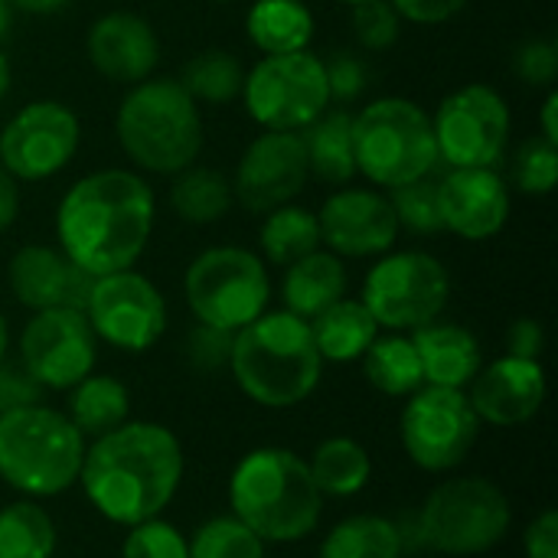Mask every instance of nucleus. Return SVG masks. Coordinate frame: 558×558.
I'll return each mask as SVG.
<instances>
[{"instance_id": "obj_1", "label": "nucleus", "mask_w": 558, "mask_h": 558, "mask_svg": "<svg viewBox=\"0 0 558 558\" xmlns=\"http://www.w3.org/2000/svg\"><path fill=\"white\" fill-rule=\"evenodd\" d=\"M157 219L150 183L121 167L75 180L56 209V239L69 262L92 278L134 268Z\"/></svg>"}, {"instance_id": "obj_2", "label": "nucleus", "mask_w": 558, "mask_h": 558, "mask_svg": "<svg viewBox=\"0 0 558 558\" xmlns=\"http://www.w3.org/2000/svg\"><path fill=\"white\" fill-rule=\"evenodd\" d=\"M183 481V448L167 425L124 422L85 448L78 484L88 504L114 526L160 517Z\"/></svg>"}, {"instance_id": "obj_3", "label": "nucleus", "mask_w": 558, "mask_h": 558, "mask_svg": "<svg viewBox=\"0 0 558 558\" xmlns=\"http://www.w3.org/2000/svg\"><path fill=\"white\" fill-rule=\"evenodd\" d=\"M229 507L265 546H284L320 526L324 494L304 458L288 448H255L229 477Z\"/></svg>"}, {"instance_id": "obj_4", "label": "nucleus", "mask_w": 558, "mask_h": 558, "mask_svg": "<svg viewBox=\"0 0 558 558\" xmlns=\"http://www.w3.org/2000/svg\"><path fill=\"white\" fill-rule=\"evenodd\" d=\"M229 373L255 405L291 409L314 396L324 376V360L307 320L288 311H265L235 330Z\"/></svg>"}, {"instance_id": "obj_5", "label": "nucleus", "mask_w": 558, "mask_h": 558, "mask_svg": "<svg viewBox=\"0 0 558 558\" xmlns=\"http://www.w3.org/2000/svg\"><path fill=\"white\" fill-rule=\"evenodd\" d=\"M114 134L134 167L173 177L203 150V114L177 78H144L118 105Z\"/></svg>"}, {"instance_id": "obj_6", "label": "nucleus", "mask_w": 558, "mask_h": 558, "mask_svg": "<svg viewBox=\"0 0 558 558\" xmlns=\"http://www.w3.org/2000/svg\"><path fill=\"white\" fill-rule=\"evenodd\" d=\"M88 441L49 405H26L0 415V481L29 500L65 494L78 484Z\"/></svg>"}, {"instance_id": "obj_7", "label": "nucleus", "mask_w": 558, "mask_h": 558, "mask_svg": "<svg viewBox=\"0 0 558 558\" xmlns=\"http://www.w3.org/2000/svg\"><path fill=\"white\" fill-rule=\"evenodd\" d=\"M353 160L356 177H366L376 190L432 177L438 167L432 114L399 95L369 101L353 114Z\"/></svg>"}, {"instance_id": "obj_8", "label": "nucleus", "mask_w": 558, "mask_h": 558, "mask_svg": "<svg viewBox=\"0 0 558 558\" xmlns=\"http://www.w3.org/2000/svg\"><path fill=\"white\" fill-rule=\"evenodd\" d=\"M183 294L196 324L235 333L268 311V265L248 248L213 245L190 262L183 275Z\"/></svg>"}, {"instance_id": "obj_9", "label": "nucleus", "mask_w": 558, "mask_h": 558, "mask_svg": "<svg viewBox=\"0 0 558 558\" xmlns=\"http://www.w3.org/2000/svg\"><path fill=\"white\" fill-rule=\"evenodd\" d=\"M513 507L487 477H451L418 510V536L445 556L490 553L510 530Z\"/></svg>"}, {"instance_id": "obj_10", "label": "nucleus", "mask_w": 558, "mask_h": 558, "mask_svg": "<svg viewBox=\"0 0 558 558\" xmlns=\"http://www.w3.org/2000/svg\"><path fill=\"white\" fill-rule=\"evenodd\" d=\"M245 111L265 131H304L330 108L324 59L311 49L262 56L242 82Z\"/></svg>"}, {"instance_id": "obj_11", "label": "nucleus", "mask_w": 558, "mask_h": 558, "mask_svg": "<svg viewBox=\"0 0 558 558\" xmlns=\"http://www.w3.org/2000/svg\"><path fill=\"white\" fill-rule=\"evenodd\" d=\"M451 298L448 268L428 252H386L366 271L363 304L392 333L418 330L441 317Z\"/></svg>"}, {"instance_id": "obj_12", "label": "nucleus", "mask_w": 558, "mask_h": 558, "mask_svg": "<svg viewBox=\"0 0 558 558\" xmlns=\"http://www.w3.org/2000/svg\"><path fill=\"white\" fill-rule=\"evenodd\" d=\"M399 435L415 468L428 474H448L474 451L481 438V418L464 389L422 386L402 409Z\"/></svg>"}, {"instance_id": "obj_13", "label": "nucleus", "mask_w": 558, "mask_h": 558, "mask_svg": "<svg viewBox=\"0 0 558 558\" xmlns=\"http://www.w3.org/2000/svg\"><path fill=\"white\" fill-rule=\"evenodd\" d=\"M438 160L451 167H497L510 144V108L490 85H461L432 114Z\"/></svg>"}, {"instance_id": "obj_14", "label": "nucleus", "mask_w": 558, "mask_h": 558, "mask_svg": "<svg viewBox=\"0 0 558 558\" xmlns=\"http://www.w3.org/2000/svg\"><path fill=\"white\" fill-rule=\"evenodd\" d=\"M82 144L78 114L52 98L23 105L0 131V163L16 183H43L62 173Z\"/></svg>"}, {"instance_id": "obj_15", "label": "nucleus", "mask_w": 558, "mask_h": 558, "mask_svg": "<svg viewBox=\"0 0 558 558\" xmlns=\"http://www.w3.org/2000/svg\"><path fill=\"white\" fill-rule=\"evenodd\" d=\"M85 317L98 340L124 353H144L167 330V301L150 278L124 268L92 281Z\"/></svg>"}, {"instance_id": "obj_16", "label": "nucleus", "mask_w": 558, "mask_h": 558, "mask_svg": "<svg viewBox=\"0 0 558 558\" xmlns=\"http://www.w3.org/2000/svg\"><path fill=\"white\" fill-rule=\"evenodd\" d=\"M98 360V337L75 307L36 311L20 333V366L52 392L78 386Z\"/></svg>"}, {"instance_id": "obj_17", "label": "nucleus", "mask_w": 558, "mask_h": 558, "mask_svg": "<svg viewBox=\"0 0 558 558\" xmlns=\"http://www.w3.org/2000/svg\"><path fill=\"white\" fill-rule=\"evenodd\" d=\"M307 150L301 131H262L239 157L232 196L248 213H271L288 206L307 186Z\"/></svg>"}, {"instance_id": "obj_18", "label": "nucleus", "mask_w": 558, "mask_h": 558, "mask_svg": "<svg viewBox=\"0 0 558 558\" xmlns=\"http://www.w3.org/2000/svg\"><path fill=\"white\" fill-rule=\"evenodd\" d=\"M317 226L320 245L340 258H379L392 252L399 239V219L389 193L376 186H337L324 199Z\"/></svg>"}, {"instance_id": "obj_19", "label": "nucleus", "mask_w": 558, "mask_h": 558, "mask_svg": "<svg viewBox=\"0 0 558 558\" xmlns=\"http://www.w3.org/2000/svg\"><path fill=\"white\" fill-rule=\"evenodd\" d=\"M438 209L445 232L487 242L510 219V186L494 167H451L438 180Z\"/></svg>"}, {"instance_id": "obj_20", "label": "nucleus", "mask_w": 558, "mask_h": 558, "mask_svg": "<svg viewBox=\"0 0 558 558\" xmlns=\"http://www.w3.org/2000/svg\"><path fill=\"white\" fill-rule=\"evenodd\" d=\"M468 389V402L481 422L517 428L539 415L546 402V369L539 360H520L507 353L490 366H481Z\"/></svg>"}, {"instance_id": "obj_21", "label": "nucleus", "mask_w": 558, "mask_h": 558, "mask_svg": "<svg viewBox=\"0 0 558 558\" xmlns=\"http://www.w3.org/2000/svg\"><path fill=\"white\" fill-rule=\"evenodd\" d=\"M85 52L101 78L114 85H137L157 69L160 39L144 16L131 10H111L88 26Z\"/></svg>"}, {"instance_id": "obj_22", "label": "nucleus", "mask_w": 558, "mask_h": 558, "mask_svg": "<svg viewBox=\"0 0 558 558\" xmlns=\"http://www.w3.org/2000/svg\"><path fill=\"white\" fill-rule=\"evenodd\" d=\"M92 281L95 278L88 271H82L75 262L65 258L62 248L52 245H23L7 265V284L13 298L33 314L52 307L85 311Z\"/></svg>"}, {"instance_id": "obj_23", "label": "nucleus", "mask_w": 558, "mask_h": 558, "mask_svg": "<svg viewBox=\"0 0 558 558\" xmlns=\"http://www.w3.org/2000/svg\"><path fill=\"white\" fill-rule=\"evenodd\" d=\"M412 343L422 363L425 386H445V389H468L471 379L484 366V353L477 337L461 324H425L412 330Z\"/></svg>"}, {"instance_id": "obj_24", "label": "nucleus", "mask_w": 558, "mask_h": 558, "mask_svg": "<svg viewBox=\"0 0 558 558\" xmlns=\"http://www.w3.org/2000/svg\"><path fill=\"white\" fill-rule=\"evenodd\" d=\"M284 311L311 320L340 298H347V265L340 255L330 248H314L311 255L291 262L284 268V284H281Z\"/></svg>"}, {"instance_id": "obj_25", "label": "nucleus", "mask_w": 558, "mask_h": 558, "mask_svg": "<svg viewBox=\"0 0 558 558\" xmlns=\"http://www.w3.org/2000/svg\"><path fill=\"white\" fill-rule=\"evenodd\" d=\"M307 324L324 363H356L379 337V324L373 320L366 304L353 298H340Z\"/></svg>"}, {"instance_id": "obj_26", "label": "nucleus", "mask_w": 558, "mask_h": 558, "mask_svg": "<svg viewBox=\"0 0 558 558\" xmlns=\"http://www.w3.org/2000/svg\"><path fill=\"white\" fill-rule=\"evenodd\" d=\"M304 150H307V170L311 177L347 186L356 177L353 160V114L347 108H327L317 121H311L304 131Z\"/></svg>"}, {"instance_id": "obj_27", "label": "nucleus", "mask_w": 558, "mask_h": 558, "mask_svg": "<svg viewBox=\"0 0 558 558\" xmlns=\"http://www.w3.org/2000/svg\"><path fill=\"white\" fill-rule=\"evenodd\" d=\"M245 33L262 56L301 52L314 39V13L304 0H255L245 13Z\"/></svg>"}, {"instance_id": "obj_28", "label": "nucleus", "mask_w": 558, "mask_h": 558, "mask_svg": "<svg viewBox=\"0 0 558 558\" xmlns=\"http://www.w3.org/2000/svg\"><path fill=\"white\" fill-rule=\"evenodd\" d=\"M69 422L78 428L85 441H95L114 428H121L131 415V396L128 386L114 376H95L88 373L78 386L69 389Z\"/></svg>"}, {"instance_id": "obj_29", "label": "nucleus", "mask_w": 558, "mask_h": 558, "mask_svg": "<svg viewBox=\"0 0 558 558\" xmlns=\"http://www.w3.org/2000/svg\"><path fill=\"white\" fill-rule=\"evenodd\" d=\"M307 468L324 497H356L360 490H366V484L373 477L369 451L347 435L320 441L314 448Z\"/></svg>"}, {"instance_id": "obj_30", "label": "nucleus", "mask_w": 558, "mask_h": 558, "mask_svg": "<svg viewBox=\"0 0 558 558\" xmlns=\"http://www.w3.org/2000/svg\"><path fill=\"white\" fill-rule=\"evenodd\" d=\"M232 180L213 167L190 163L186 170L173 173L170 183V209L190 222V226H209L219 222L232 209Z\"/></svg>"}, {"instance_id": "obj_31", "label": "nucleus", "mask_w": 558, "mask_h": 558, "mask_svg": "<svg viewBox=\"0 0 558 558\" xmlns=\"http://www.w3.org/2000/svg\"><path fill=\"white\" fill-rule=\"evenodd\" d=\"M405 556V533L389 517L360 513L337 523L324 546L320 558H402Z\"/></svg>"}, {"instance_id": "obj_32", "label": "nucleus", "mask_w": 558, "mask_h": 558, "mask_svg": "<svg viewBox=\"0 0 558 558\" xmlns=\"http://www.w3.org/2000/svg\"><path fill=\"white\" fill-rule=\"evenodd\" d=\"M360 363H363V373H366L369 386L379 389L383 396L405 399V396H412V392H418L425 386L422 363H418L412 337H402V333L376 337Z\"/></svg>"}, {"instance_id": "obj_33", "label": "nucleus", "mask_w": 558, "mask_h": 558, "mask_svg": "<svg viewBox=\"0 0 558 558\" xmlns=\"http://www.w3.org/2000/svg\"><path fill=\"white\" fill-rule=\"evenodd\" d=\"M258 245H262V262L265 265H278L288 268L291 262L311 255L314 248H320V226H317V213L288 203L278 206L271 213H265L262 232H258Z\"/></svg>"}, {"instance_id": "obj_34", "label": "nucleus", "mask_w": 558, "mask_h": 558, "mask_svg": "<svg viewBox=\"0 0 558 558\" xmlns=\"http://www.w3.org/2000/svg\"><path fill=\"white\" fill-rule=\"evenodd\" d=\"M56 546V523L36 500L0 507V558H52Z\"/></svg>"}, {"instance_id": "obj_35", "label": "nucleus", "mask_w": 558, "mask_h": 558, "mask_svg": "<svg viewBox=\"0 0 558 558\" xmlns=\"http://www.w3.org/2000/svg\"><path fill=\"white\" fill-rule=\"evenodd\" d=\"M186 95L199 105H229L242 95V82H245V69L242 62L229 52V49H203L199 56H193L180 78H177Z\"/></svg>"}, {"instance_id": "obj_36", "label": "nucleus", "mask_w": 558, "mask_h": 558, "mask_svg": "<svg viewBox=\"0 0 558 558\" xmlns=\"http://www.w3.org/2000/svg\"><path fill=\"white\" fill-rule=\"evenodd\" d=\"M190 558H265V543L242 520L216 517L193 533Z\"/></svg>"}, {"instance_id": "obj_37", "label": "nucleus", "mask_w": 558, "mask_h": 558, "mask_svg": "<svg viewBox=\"0 0 558 558\" xmlns=\"http://www.w3.org/2000/svg\"><path fill=\"white\" fill-rule=\"evenodd\" d=\"M392 213L399 219V229H409L415 235H441L445 222H441V209H438V180L422 177L412 180L405 186L386 190Z\"/></svg>"}, {"instance_id": "obj_38", "label": "nucleus", "mask_w": 558, "mask_h": 558, "mask_svg": "<svg viewBox=\"0 0 558 558\" xmlns=\"http://www.w3.org/2000/svg\"><path fill=\"white\" fill-rule=\"evenodd\" d=\"M510 177L523 193H533V196L553 193L558 183V144H549L546 137H530L517 150Z\"/></svg>"}, {"instance_id": "obj_39", "label": "nucleus", "mask_w": 558, "mask_h": 558, "mask_svg": "<svg viewBox=\"0 0 558 558\" xmlns=\"http://www.w3.org/2000/svg\"><path fill=\"white\" fill-rule=\"evenodd\" d=\"M121 558H190V539L173 523L154 517L128 530Z\"/></svg>"}, {"instance_id": "obj_40", "label": "nucleus", "mask_w": 558, "mask_h": 558, "mask_svg": "<svg viewBox=\"0 0 558 558\" xmlns=\"http://www.w3.org/2000/svg\"><path fill=\"white\" fill-rule=\"evenodd\" d=\"M350 10H353V33L360 39V46H366L373 52L396 46L402 16L396 13V7L389 0H369V3L350 7Z\"/></svg>"}, {"instance_id": "obj_41", "label": "nucleus", "mask_w": 558, "mask_h": 558, "mask_svg": "<svg viewBox=\"0 0 558 558\" xmlns=\"http://www.w3.org/2000/svg\"><path fill=\"white\" fill-rule=\"evenodd\" d=\"M232 340L235 333L209 327V324H196L186 333L183 353L190 360L193 369L199 373H216V369H229V356H232Z\"/></svg>"}, {"instance_id": "obj_42", "label": "nucleus", "mask_w": 558, "mask_h": 558, "mask_svg": "<svg viewBox=\"0 0 558 558\" xmlns=\"http://www.w3.org/2000/svg\"><path fill=\"white\" fill-rule=\"evenodd\" d=\"M513 69L526 85L553 88L558 75V46L553 39H530L517 49Z\"/></svg>"}, {"instance_id": "obj_43", "label": "nucleus", "mask_w": 558, "mask_h": 558, "mask_svg": "<svg viewBox=\"0 0 558 558\" xmlns=\"http://www.w3.org/2000/svg\"><path fill=\"white\" fill-rule=\"evenodd\" d=\"M43 386L20 366V363H7L0 360V415L36 405L43 399Z\"/></svg>"}, {"instance_id": "obj_44", "label": "nucleus", "mask_w": 558, "mask_h": 558, "mask_svg": "<svg viewBox=\"0 0 558 558\" xmlns=\"http://www.w3.org/2000/svg\"><path fill=\"white\" fill-rule=\"evenodd\" d=\"M327 69V88H330V101H353L360 98V92L366 88V69L356 56L340 52L333 59L324 62Z\"/></svg>"}, {"instance_id": "obj_45", "label": "nucleus", "mask_w": 558, "mask_h": 558, "mask_svg": "<svg viewBox=\"0 0 558 558\" xmlns=\"http://www.w3.org/2000/svg\"><path fill=\"white\" fill-rule=\"evenodd\" d=\"M396 7V13L409 23H418V26H438V23H448L454 20L468 0H389Z\"/></svg>"}, {"instance_id": "obj_46", "label": "nucleus", "mask_w": 558, "mask_h": 558, "mask_svg": "<svg viewBox=\"0 0 558 558\" xmlns=\"http://www.w3.org/2000/svg\"><path fill=\"white\" fill-rule=\"evenodd\" d=\"M526 558H558V513L543 510L523 533Z\"/></svg>"}, {"instance_id": "obj_47", "label": "nucleus", "mask_w": 558, "mask_h": 558, "mask_svg": "<svg viewBox=\"0 0 558 558\" xmlns=\"http://www.w3.org/2000/svg\"><path fill=\"white\" fill-rule=\"evenodd\" d=\"M546 347V333H543V324L533 320V317H520L510 333H507V353L510 356H520V360H539Z\"/></svg>"}, {"instance_id": "obj_48", "label": "nucleus", "mask_w": 558, "mask_h": 558, "mask_svg": "<svg viewBox=\"0 0 558 558\" xmlns=\"http://www.w3.org/2000/svg\"><path fill=\"white\" fill-rule=\"evenodd\" d=\"M20 216V183L0 163V232H7Z\"/></svg>"}, {"instance_id": "obj_49", "label": "nucleus", "mask_w": 558, "mask_h": 558, "mask_svg": "<svg viewBox=\"0 0 558 558\" xmlns=\"http://www.w3.org/2000/svg\"><path fill=\"white\" fill-rule=\"evenodd\" d=\"M539 128H543V134H539V137H546L549 144H558V92L556 88H549V92H546V101H543V108H539Z\"/></svg>"}, {"instance_id": "obj_50", "label": "nucleus", "mask_w": 558, "mask_h": 558, "mask_svg": "<svg viewBox=\"0 0 558 558\" xmlns=\"http://www.w3.org/2000/svg\"><path fill=\"white\" fill-rule=\"evenodd\" d=\"M72 0H10L13 10H23V13H36V16H49V13H59L65 10Z\"/></svg>"}, {"instance_id": "obj_51", "label": "nucleus", "mask_w": 558, "mask_h": 558, "mask_svg": "<svg viewBox=\"0 0 558 558\" xmlns=\"http://www.w3.org/2000/svg\"><path fill=\"white\" fill-rule=\"evenodd\" d=\"M10 23H13V7H10V0H0V43L10 33Z\"/></svg>"}, {"instance_id": "obj_52", "label": "nucleus", "mask_w": 558, "mask_h": 558, "mask_svg": "<svg viewBox=\"0 0 558 558\" xmlns=\"http://www.w3.org/2000/svg\"><path fill=\"white\" fill-rule=\"evenodd\" d=\"M7 92H10V59L0 52V101L7 98Z\"/></svg>"}, {"instance_id": "obj_53", "label": "nucleus", "mask_w": 558, "mask_h": 558, "mask_svg": "<svg viewBox=\"0 0 558 558\" xmlns=\"http://www.w3.org/2000/svg\"><path fill=\"white\" fill-rule=\"evenodd\" d=\"M7 347H10V327H7V317L0 311V360L7 356Z\"/></svg>"}, {"instance_id": "obj_54", "label": "nucleus", "mask_w": 558, "mask_h": 558, "mask_svg": "<svg viewBox=\"0 0 558 558\" xmlns=\"http://www.w3.org/2000/svg\"><path fill=\"white\" fill-rule=\"evenodd\" d=\"M340 3H347V7H360V3H369V0H340Z\"/></svg>"}, {"instance_id": "obj_55", "label": "nucleus", "mask_w": 558, "mask_h": 558, "mask_svg": "<svg viewBox=\"0 0 558 558\" xmlns=\"http://www.w3.org/2000/svg\"><path fill=\"white\" fill-rule=\"evenodd\" d=\"M216 3H232V0H216Z\"/></svg>"}]
</instances>
